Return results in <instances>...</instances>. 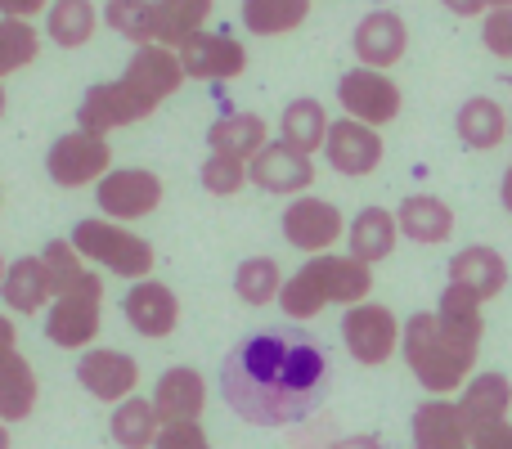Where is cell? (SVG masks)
<instances>
[{
	"instance_id": "836d02e7",
	"label": "cell",
	"mask_w": 512,
	"mask_h": 449,
	"mask_svg": "<svg viewBox=\"0 0 512 449\" xmlns=\"http://www.w3.org/2000/svg\"><path fill=\"white\" fill-rule=\"evenodd\" d=\"M41 265H45V279H50L54 297H68V292H77L81 283L95 274V270H86L81 252L68 243V238H50V243L41 247Z\"/></svg>"
},
{
	"instance_id": "5b68a950",
	"label": "cell",
	"mask_w": 512,
	"mask_h": 449,
	"mask_svg": "<svg viewBox=\"0 0 512 449\" xmlns=\"http://www.w3.org/2000/svg\"><path fill=\"white\" fill-rule=\"evenodd\" d=\"M68 243L81 252V261L99 265V270L117 274V279H131V283L149 279L153 261H158L149 238L131 234V229L117 221H77Z\"/></svg>"
},
{
	"instance_id": "8992f818",
	"label": "cell",
	"mask_w": 512,
	"mask_h": 449,
	"mask_svg": "<svg viewBox=\"0 0 512 449\" xmlns=\"http://www.w3.org/2000/svg\"><path fill=\"white\" fill-rule=\"evenodd\" d=\"M45 171L59 189H81V185H99L113 171V149L108 135H90V131H68L50 144L45 153Z\"/></svg>"
},
{
	"instance_id": "f6af8a7d",
	"label": "cell",
	"mask_w": 512,
	"mask_h": 449,
	"mask_svg": "<svg viewBox=\"0 0 512 449\" xmlns=\"http://www.w3.org/2000/svg\"><path fill=\"white\" fill-rule=\"evenodd\" d=\"M499 203H504V212L512 216V167L504 171V185H499Z\"/></svg>"
},
{
	"instance_id": "74e56055",
	"label": "cell",
	"mask_w": 512,
	"mask_h": 449,
	"mask_svg": "<svg viewBox=\"0 0 512 449\" xmlns=\"http://www.w3.org/2000/svg\"><path fill=\"white\" fill-rule=\"evenodd\" d=\"M481 41L495 59H512V9H490L481 23Z\"/></svg>"
},
{
	"instance_id": "f907efd6",
	"label": "cell",
	"mask_w": 512,
	"mask_h": 449,
	"mask_svg": "<svg viewBox=\"0 0 512 449\" xmlns=\"http://www.w3.org/2000/svg\"><path fill=\"white\" fill-rule=\"evenodd\" d=\"M508 135H512V108H508Z\"/></svg>"
},
{
	"instance_id": "ee69618b",
	"label": "cell",
	"mask_w": 512,
	"mask_h": 449,
	"mask_svg": "<svg viewBox=\"0 0 512 449\" xmlns=\"http://www.w3.org/2000/svg\"><path fill=\"white\" fill-rule=\"evenodd\" d=\"M14 342H18V328H14V319H9V315H0V355H9V351H14Z\"/></svg>"
},
{
	"instance_id": "1f68e13d",
	"label": "cell",
	"mask_w": 512,
	"mask_h": 449,
	"mask_svg": "<svg viewBox=\"0 0 512 449\" xmlns=\"http://www.w3.org/2000/svg\"><path fill=\"white\" fill-rule=\"evenodd\" d=\"M239 14L252 36H283L310 18V0H243Z\"/></svg>"
},
{
	"instance_id": "cb8c5ba5",
	"label": "cell",
	"mask_w": 512,
	"mask_h": 449,
	"mask_svg": "<svg viewBox=\"0 0 512 449\" xmlns=\"http://www.w3.org/2000/svg\"><path fill=\"white\" fill-rule=\"evenodd\" d=\"M0 297H5V310H9V315H41V310L54 301L41 256H18V261L5 270Z\"/></svg>"
},
{
	"instance_id": "4dcf8cb0",
	"label": "cell",
	"mask_w": 512,
	"mask_h": 449,
	"mask_svg": "<svg viewBox=\"0 0 512 449\" xmlns=\"http://www.w3.org/2000/svg\"><path fill=\"white\" fill-rule=\"evenodd\" d=\"M104 23L113 27L117 36L140 45H162V14H158V0H108L104 9Z\"/></svg>"
},
{
	"instance_id": "8fae6325",
	"label": "cell",
	"mask_w": 512,
	"mask_h": 449,
	"mask_svg": "<svg viewBox=\"0 0 512 449\" xmlns=\"http://www.w3.org/2000/svg\"><path fill=\"white\" fill-rule=\"evenodd\" d=\"M95 203L104 212V221H140V216L158 212L162 203V180L144 167H113L95 185Z\"/></svg>"
},
{
	"instance_id": "5bb4252c",
	"label": "cell",
	"mask_w": 512,
	"mask_h": 449,
	"mask_svg": "<svg viewBox=\"0 0 512 449\" xmlns=\"http://www.w3.org/2000/svg\"><path fill=\"white\" fill-rule=\"evenodd\" d=\"M351 50H355V59H360V68H373V72L396 68L409 50L405 18L391 14V9H373V14H364L351 32Z\"/></svg>"
},
{
	"instance_id": "7c38bea8",
	"label": "cell",
	"mask_w": 512,
	"mask_h": 449,
	"mask_svg": "<svg viewBox=\"0 0 512 449\" xmlns=\"http://www.w3.org/2000/svg\"><path fill=\"white\" fill-rule=\"evenodd\" d=\"M279 229H283V238H288L297 252L319 256V252H333V243L346 234V221H342V212H337L328 198L301 194V198H292V203L283 207Z\"/></svg>"
},
{
	"instance_id": "7402d4cb",
	"label": "cell",
	"mask_w": 512,
	"mask_h": 449,
	"mask_svg": "<svg viewBox=\"0 0 512 449\" xmlns=\"http://www.w3.org/2000/svg\"><path fill=\"white\" fill-rule=\"evenodd\" d=\"M414 449H468V423H463L454 400H423L414 409Z\"/></svg>"
},
{
	"instance_id": "ab89813d",
	"label": "cell",
	"mask_w": 512,
	"mask_h": 449,
	"mask_svg": "<svg viewBox=\"0 0 512 449\" xmlns=\"http://www.w3.org/2000/svg\"><path fill=\"white\" fill-rule=\"evenodd\" d=\"M468 449H512V423H481L468 427Z\"/></svg>"
},
{
	"instance_id": "f546056e",
	"label": "cell",
	"mask_w": 512,
	"mask_h": 449,
	"mask_svg": "<svg viewBox=\"0 0 512 449\" xmlns=\"http://www.w3.org/2000/svg\"><path fill=\"white\" fill-rule=\"evenodd\" d=\"M95 27L99 14L90 0H50V9H45V36L63 50H81L95 36Z\"/></svg>"
},
{
	"instance_id": "7bdbcfd3",
	"label": "cell",
	"mask_w": 512,
	"mask_h": 449,
	"mask_svg": "<svg viewBox=\"0 0 512 449\" xmlns=\"http://www.w3.org/2000/svg\"><path fill=\"white\" fill-rule=\"evenodd\" d=\"M328 449H382L378 436H337Z\"/></svg>"
},
{
	"instance_id": "7dc6e473",
	"label": "cell",
	"mask_w": 512,
	"mask_h": 449,
	"mask_svg": "<svg viewBox=\"0 0 512 449\" xmlns=\"http://www.w3.org/2000/svg\"><path fill=\"white\" fill-rule=\"evenodd\" d=\"M0 449H9V432H5V423H0Z\"/></svg>"
},
{
	"instance_id": "2e32d148",
	"label": "cell",
	"mask_w": 512,
	"mask_h": 449,
	"mask_svg": "<svg viewBox=\"0 0 512 449\" xmlns=\"http://www.w3.org/2000/svg\"><path fill=\"white\" fill-rule=\"evenodd\" d=\"M77 382L90 391L95 400H108V405H122L126 396H135L140 387V364L126 351H113V346H95L77 360Z\"/></svg>"
},
{
	"instance_id": "681fc988",
	"label": "cell",
	"mask_w": 512,
	"mask_h": 449,
	"mask_svg": "<svg viewBox=\"0 0 512 449\" xmlns=\"http://www.w3.org/2000/svg\"><path fill=\"white\" fill-rule=\"evenodd\" d=\"M5 270H9V265H5V256H0V283H5Z\"/></svg>"
},
{
	"instance_id": "44dd1931",
	"label": "cell",
	"mask_w": 512,
	"mask_h": 449,
	"mask_svg": "<svg viewBox=\"0 0 512 449\" xmlns=\"http://www.w3.org/2000/svg\"><path fill=\"white\" fill-rule=\"evenodd\" d=\"M396 229L409 238V243H450L454 234V207L436 194H409L396 212Z\"/></svg>"
},
{
	"instance_id": "30bf717a",
	"label": "cell",
	"mask_w": 512,
	"mask_h": 449,
	"mask_svg": "<svg viewBox=\"0 0 512 449\" xmlns=\"http://www.w3.org/2000/svg\"><path fill=\"white\" fill-rule=\"evenodd\" d=\"M176 59H180V72L194 81H234L248 72V50L243 41H234L230 32H189L185 41L176 45Z\"/></svg>"
},
{
	"instance_id": "603a6c76",
	"label": "cell",
	"mask_w": 512,
	"mask_h": 449,
	"mask_svg": "<svg viewBox=\"0 0 512 449\" xmlns=\"http://www.w3.org/2000/svg\"><path fill=\"white\" fill-rule=\"evenodd\" d=\"M265 144H270V126H265V117H256V113H225L207 126V149L225 153V158L252 162Z\"/></svg>"
},
{
	"instance_id": "d590c367",
	"label": "cell",
	"mask_w": 512,
	"mask_h": 449,
	"mask_svg": "<svg viewBox=\"0 0 512 449\" xmlns=\"http://www.w3.org/2000/svg\"><path fill=\"white\" fill-rule=\"evenodd\" d=\"M212 5H216V0H158L162 45H167V50H176L189 32H198V27L212 18Z\"/></svg>"
},
{
	"instance_id": "3957f363",
	"label": "cell",
	"mask_w": 512,
	"mask_h": 449,
	"mask_svg": "<svg viewBox=\"0 0 512 449\" xmlns=\"http://www.w3.org/2000/svg\"><path fill=\"white\" fill-rule=\"evenodd\" d=\"M180 86H185V72H180L176 50H167V45H140L122 77L99 81V86L86 90V99L77 108V126L90 135H113L122 126L153 117L162 99H171Z\"/></svg>"
},
{
	"instance_id": "ffe728a7",
	"label": "cell",
	"mask_w": 512,
	"mask_h": 449,
	"mask_svg": "<svg viewBox=\"0 0 512 449\" xmlns=\"http://www.w3.org/2000/svg\"><path fill=\"white\" fill-rule=\"evenodd\" d=\"M454 131H459L463 149L490 153V149H499V144L508 140V113H504L499 99L472 95V99H463L459 113H454Z\"/></svg>"
},
{
	"instance_id": "9a60e30c",
	"label": "cell",
	"mask_w": 512,
	"mask_h": 449,
	"mask_svg": "<svg viewBox=\"0 0 512 449\" xmlns=\"http://www.w3.org/2000/svg\"><path fill=\"white\" fill-rule=\"evenodd\" d=\"M248 180L261 185L265 194H279V198H301L310 185H315V162L306 153L288 149L283 140H270L261 153L248 162Z\"/></svg>"
},
{
	"instance_id": "4316f807",
	"label": "cell",
	"mask_w": 512,
	"mask_h": 449,
	"mask_svg": "<svg viewBox=\"0 0 512 449\" xmlns=\"http://www.w3.org/2000/svg\"><path fill=\"white\" fill-rule=\"evenodd\" d=\"M396 212H387V207H360V216H355L351 225H346V243H351V256L364 265L373 261H387L391 252H396Z\"/></svg>"
},
{
	"instance_id": "277c9868",
	"label": "cell",
	"mask_w": 512,
	"mask_h": 449,
	"mask_svg": "<svg viewBox=\"0 0 512 449\" xmlns=\"http://www.w3.org/2000/svg\"><path fill=\"white\" fill-rule=\"evenodd\" d=\"M373 292V270L355 256H310L292 279H283L279 306L288 319H315L324 306H360Z\"/></svg>"
},
{
	"instance_id": "7a4b0ae2",
	"label": "cell",
	"mask_w": 512,
	"mask_h": 449,
	"mask_svg": "<svg viewBox=\"0 0 512 449\" xmlns=\"http://www.w3.org/2000/svg\"><path fill=\"white\" fill-rule=\"evenodd\" d=\"M481 297H472L468 288H445L441 306L418 310L400 328V355H405L409 373L418 378V387L432 396H454L463 391V382L472 378V364L481 351Z\"/></svg>"
},
{
	"instance_id": "bcb514c9",
	"label": "cell",
	"mask_w": 512,
	"mask_h": 449,
	"mask_svg": "<svg viewBox=\"0 0 512 449\" xmlns=\"http://www.w3.org/2000/svg\"><path fill=\"white\" fill-rule=\"evenodd\" d=\"M490 9H512V0H486V14Z\"/></svg>"
},
{
	"instance_id": "6da1fadb",
	"label": "cell",
	"mask_w": 512,
	"mask_h": 449,
	"mask_svg": "<svg viewBox=\"0 0 512 449\" xmlns=\"http://www.w3.org/2000/svg\"><path fill=\"white\" fill-rule=\"evenodd\" d=\"M333 360L306 328H261L221 364L225 405L252 427H297L328 400Z\"/></svg>"
},
{
	"instance_id": "b9f144b4",
	"label": "cell",
	"mask_w": 512,
	"mask_h": 449,
	"mask_svg": "<svg viewBox=\"0 0 512 449\" xmlns=\"http://www.w3.org/2000/svg\"><path fill=\"white\" fill-rule=\"evenodd\" d=\"M450 14H459V18H477V14H486V0H441Z\"/></svg>"
},
{
	"instance_id": "e575fe53",
	"label": "cell",
	"mask_w": 512,
	"mask_h": 449,
	"mask_svg": "<svg viewBox=\"0 0 512 449\" xmlns=\"http://www.w3.org/2000/svg\"><path fill=\"white\" fill-rule=\"evenodd\" d=\"M36 54H41L36 27L23 23V18H0V77H14V72L32 68Z\"/></svg>"
},
{
	"instance_id": "e0dca14e",
	"label": "cell",
	"mask_w": 512,
	"mask_h": 449,
	"mask_svg": "<svg viewBox=\"0 0 512 449\" xmlns=\"http://www.w3.org/2000/svg\"><path fill=\"white\" fill-rule=\"evenodd\" d=\"M122 315L140 337L162 342V337H171L176 333V324H180V297L167 288V283L140 279V283H131V292H126Z\"/></svg>"
},
{
	"instance_id": "d6a6232c",
	"label": "cell",
	"mask_w": 512,
	"mask_h": 449,
	"mask_svg": "<svg viewBox=\"0 0 512 449\" xmlns=\"http://www.w3.org/2000/svg\"><path fill=\"white\" fill-rule=\"evenodd\" d=\"M234 292H239L243 306H270L283 292V270L274 256H248V261L234 270Z\"/></svg>"
},
{
	"instance_id": "83f0119b",
	"label": "cell",
	"mask_w": 512,
	"mask_h": 449,
	"mask_svg": "<svg viewBox=\"0 0 512 449\" xmlns=\"http://www.w3.org/2000/svg\"><path fill=\"white\" fill-rule=\"evenodd\" d=\"M158 432H162V418L153 409V400H144V396H126L113 409V423H108V436L122 449H153L158 445Z\"/></svg>"
},
{
	"instance_id": "9c48e42d",
	"label": "cell",
	"mask_w": 512,
	"mask_h": 449,
	"mask_svg": "<svg viewBox=\"0 0 512 449\" xmlns=\"http://www.w3.org/2000/svg\"><path fill=\"white\" fill-rule=\"evenodd\" d=\"M337 104L351 122H364V126H391L400 117V86L387 77V72H373V68H351L342 72L337 81Z\"/></svg>"
},
{
	"instance_id": "f35d334b",
	"label": "cell",
	"mask_w": 512,
	"mask_h": 449,
	"mask_svg": "<svg viewBox=\"0 0 512 449\" xmlns=\"http://www.w3.org/2000/svg\"><path fill=\"white\" fill-rule=\"evenodd\" d=\"M153 449H212V441H207V432L198 423H162Z\"/></svg>"
},
{
	"instance_id": "ba28073f",
	"label": "cell",
	"mask_w": 512,
	"mask_h": 449,
	"mask_svg": "<svg viewBox=\"0 0 512 449\" xmlns=\"http://www.w3.org/2000/svg\"><path fill=\"white\" fill-rule=\"evenodd\" d=\"M342 342L351 351L355 364L364 369H378L391 355L400 351V319L391 315L378 301H360V306H346L342 315Z\"/></svg>"
},
{
	"instance_id": "8d00e7d4",
	"label": "cell",
	"mask_w": 512,
	"mask_h": 449,
	"mask_svg": "<svg viewBox=\"0 0 512 449\" xmlns=\"http://www.w3.org/2000/svg\"><path fill=\"white\" fill-rule=\"evenodd\" d=\"M198 180H203L207 194H216V198H234L243 185H248V162L225 158V153H207V162L198 167Z\"/></svg>"
},
{
	"instance_id": "c3c4849f",
	"label": "cell",
	"mask_w": 512,
	"mask_h": 449,
	"mask_svg": "<svg viewBox=\"0 0 512 449\" xmlns=\"http://www.w3.org/2000/svg\"><path fill=\"white\" fill-rule=\"evenodd\" d=\"M0 117H5V86H0Z\"/></svg>"
},
{
	"instance_id": "d6986e66",
	"label": "cell",
	"mask_w": 512,
	"mask_h": 449,
	"mask_svg": "<svg viewBox=\"0 0 512 449\" xmlns=\"http://www.w3.org/2000/svg\"><path fill=\"white\" fill-rule=\"evenodd\" d=\"M450 283L454 288H468L472 297L490 301V297H499V292L508 288V261L486 243L463 247V252L450 256Z\"/></svg>"
},
{
	"instance_id": "ac0fdd59",
	"label": "cell",
	"mask_w": 512,
	"mask_h": 449,
	"mask_svg": "<svg viewBox=\"0 0 512 449\" xmlns=\"http://www.w3.org/2000/svg\"><path fill=\"white\" fill-rule=\"evenodd\" d=\"M203 405H207V382L198 369H167L153 387V409H158L162 423H198L203 418Z\"/></svg>"
},
{
	"instance_id": "f1b7e54d",
	"label": "cell",
	"mask_w": 512,
	"mask_h": 449,
	"mask_svg": "<svg viewBox=\"0 0 512 449\" xmlns=\"http://www.w3.org/2000/svg\"><path fill=\"white\" fill-rule=\"evenodd\" d=\"M324 135H328V113H324V104L319 99H292L288 108H283V117H279V140L288 144V149H297V153H315V149H324Z\"/></svg>"
},
{
	"instance_id": "d4e9b609",
	"label": "cell",
	"mask_w": 512,
	"mask_h": 449,
	"mask_svg": "<svg viewBox=\"0 0 512 449\" xmlns=\"http://www.w3.org/2000/svg\"><path fill=\"white\" fill-rule=\"evenodd\" d=\"M459 414L468 427H481V423H504L508 409H512V382L504 373H477V378L463 382L459 391Z\"/></svg>"
},
{
	"instance_id": "4fadbf2b",
	"label": "cell",
	"mask_w": 512,
	"mask_h": 449,
	"mask_svg": "<svg viewBox=\"0 0 512 449\" xmlns=\"http://www.w3.org/2000/svg\"><path fill=\"white\" fill-rule=\"evenodd\" d=\"M382 153H387V144H382V135L373 131V126L351 122V117L328 122L324 158H328V167H333L337 176H351V180L373 176V171L382 167Z\"/></svg>"
},
{
	"instance_id": "60d3db41",
	"label": "cell",
	"mask_w": 512,
	"mask_h": 449,
	"mask_svg": "<svg viewBox=\"0 0 512 449\" xmlns=\"http://www.w3.org/2000/svg\"><path fill=\"white\" fill-rule=\"evenodd\" d=\"M41 9H50V0H0V18H23V23H32Z\"/></svg>"
},
{
	"instance_id": "52a82bcc",
	"label": "cell",
	"mask_w": 512,
	"mask_h": 449,
	"mask_svg": "<svg viewBox=\"0 0 512 449\" xmlns=\"http://www.w3.org/2000/svg\"><path fill=\"white\" fill-rule=\"evenodd\" d=\"M99 319H104V279L90 274L77 292L50 301V310H45V337L54 346H63V351H77V346H90L99 337Z\"/></svg>"
},
{
	"instance_id": "484cf974",
	"label": "cell",
	"mask_w": 512,
	"mask_h": 449,
	"mask_svg": "<svg viewBox=\"0 0 512 449\" xmlns=\"http://www.w3.org/2000/svg\"><path fill=\"white\" fill-rule=\"evenodd\" d=\"M36 396H41V387H36V369L27 355L9 351L0 355V423H23V418H32L36 409Z\"/></svg>"
}]
</instances>
